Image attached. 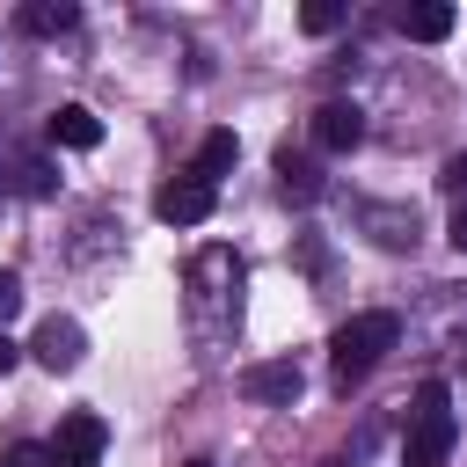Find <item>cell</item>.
<instances>
[{
    "label": "cell",
    "mask_w": 467,
    "mask_h": 467,
    "mask_svg": "<svg viewBox=\"0 0 467 467\" xmlns=\"http://www.w3.org/2000/svg\"><path fill=\"white\" fill-rule=\"evenodd\" d=\"M452 438H460L452 387H445V379H423V387H416V401H409V438H401V460H409V467H445Z\"/></svg>",
    "instance_id": "cell-1"
},
{
    "label": "cell",
    "mask_w": 467,
    "mask_h": 467,
    "mask_svg": "<svg viewBox=\"0 0 467 467\" xmlns=\"http://www.w3.org/2000/svg\"><path fill=\"white\" fill-rule=\"evenodd\" d=\"M401 343V321L387 314V306H372V314H350L336 336H328V358H336V379H358V372H372L387 350Z\"/></svg>",
    "instance_id": "cell-2"
},
{
    "label": "cell",
    "mask_w": 467,
    "mask_h": 467,
    "mask_svg": "<svg viewBox=\"0 0 467 467\" xmlns=\"http://www.w3.org/2000/svg\"><path fill=\"white\" fill-rule=\"evenodd\" d=\"M29 358H36L44 372H73V365L88 358V336H80V321H66V314L36 321V336H29Z\"/></svg>",
    "instance_id": "cell-3"
},
{
    "label": "cell",
    "mask_w": 467,
    "mask_h": 467,
    "mask_svg": "<svg viewBox=\"0 0 467 467\" xmlns=\"http://www.w3.org/2000/svg\"><path fill=\"white\" fill-rule=\"evenodd\" d=\"M299 387H306V372H299L292 358H263V365H248V372H241V394H248V401H263V409H292V401H299Z\"/></svg>",
    "instance_id": "cell-4"
},
{
    "label": "cell",
    "mask_w": 467,
    "mask_h": 467,
    "mask_svg": "<svg viewBox=\"0 0 467 467\" xmlns=\"http://www.w3.org/2000/svg\"><path fill=\"white\" fill-rule=\"evenodd\" d=\"M153 219H168V226H204V219H212V182H197V175L161 182V190H153Z\"/></svg>",
    "instance_id": "cell-5"
},
{
    "label": "cell",
    "mask_w": 467,
    "mask_h": 467,
    "mask_svg": "<svg viewBox=\"0 0 467 467\" xmlns=\"http://www.w3.org/2000/svg\"><path fill=\"white\" fill-rule=\"evenodd\" d=\"M102 445H109V423H102L95 409H73V416L58 423V438H51V460H88V467H102Z\"/></svg>",
    "instance_id": "cell-6"
},
{
    "label": "cell",
    "mask_w": 467,
    "mask_h": 467,
    "mask_svg": "<svg viewBox=\"0 0 467 467\" xmlns=\"http://www.w3.org/2000/svg\"><path fill=\"white\" fill-rule=\"evenodd\" d=\"M358 139H365V109L358 102H321L314 109V146L321 153H350Z\"/></svg>",
    "instance_id": "cell-7"
},
{
    "label": "cell",
    "mask_w": 467,
    "mask_h": 467,
    "mask_svg": "<svg viewBox=\"0 0 467 467\" xmlns=\"http://www.w3.org/2000/svg\"><path fill=\"white\" fill-rule=\"evenodd\" d=\"M452 22H460V15H452L445 0H431V7H401V15H394V29H401L409 44H445Z\"/></svg>",
    "instance_id": "cell-8"
},
{
    "label": "cell",
    "mask_w": 467,
    "mask_h": 467,
    "mask_svg": "<svg viewBox=\"0 0 467 467\" xmlns=\"http://www.w3.org/2000/svg\"><path fill=\"white\" fill-rule=\"evenodd\" d=\"M51 146H73V153L102 146V117H95V109H80V102H66V109L51 117Z\"/></svg>",
    "instance_id": "cell-9"
},
{
    "label": "cell",
    "mask_w": 467,
    "mask_h": 467,
    "mask_svg": "<svg viewBox=\"0 0 467 467\" xmlns=\"http://www.w3.org/2000/svg\"><path fill=\"white\" fill-rule=\"evenodd\" d=\"M277 190H285L292 204H314V197H321V168H314L306 153L285 146V153H277Z\"/></svg>",
    "instance_id": "cell-10"
},
{
    "label": "cell",
    "mask_w": 467,
    "mask_h": 467,
    "mask_svg": "<svg viewBox=\"0 0 467 467\" xmlns=\"http://www.w3.org/2000/svg\"><path fill=\"white\" fill-rule=\"evenodd\" d=\"M234 161H241V139H234V131H204V146H197L190 175H197V182H219V175H226Z\"/></svg>",
    "instance_id": "cell-11"
},
{
    "label": "cell",
    "mask_w": 467,
    "mask_h": 467,
    "mask_svg": "<svg viewBox=\"0 0 467 467\" xmlns=\"http://www.w3.org/2000/svg\"><path fill=\"white\" fill-rule=\"evenodd\" d=\"M73 22H80L73 0H29V7H22V29H29V36H66Z\"/></svg>",
    "instance_id": "cell-12"
},
{
    "label": "cell",
    "mask_w": 467,
    "mask_h": 467,
    "mask_svg": "<svg viewBox=\"0 0 467 467\" xmlns=\"http://www.w3.org/2000/svg\"><path fill=\"white\" fill-rule=\"evenodd\" d=\"M365 226H372L379 248H409V241H416V212H394V204H372Z\"/></svg>",
    "instance_id": "cell-13"
},
{
    "label": "cell",
    "mask_w": 467,
    "mask_h": 467,
    "mask_svg": "<svg viewBox=\"0 0 467 467\" xmlns=\"http://www.w3.org/2000/svg\"><path fill=\"white\" fill-rule=\"evenodd\" d=\"M299 29H306V36H328V29H343V7H336V0H306V7H299Z\"/></svg>",
    "instance_id": "cell-14"
},
{
    "label": "cell",
    "mask_w": 467,
    "mask_h": 467,
    "mask_svg": "<svg viewBox=\"0 0 467 467\" xmlns=\"http://www.w3.org/2000/svg\"><path fill=\"white\" fill-rule=\"evenodd\" d=\"M22 190H29V197H51V190H58V168H51V161H22Z\"/></svg>",
    "instance_id": "cell-15"
},
{
    "label": "cell",
    "mask_w": 467,
    "mask_h": 467,
    "mask_svg": "<svg viewBox=\"0 0 467 467\" xmlns=\"http://www.w3.org/2000/svg\"><path fill=\"white\" fill-rule=\"evenodd\" d=\"M15 314H22V277H15V270H0V328H7Z\"/></svg>",
    "instance_id": "cell-16"
},
{
    "label": "cell",
    "mask_w": 467,
    "mask_h": 467,
    "mask_svg": "<svg viewBox=\"0 0 467 467\" xmlns=\"http://www.w3.org/2000/svg\"><path fill=\"white\" fill-rule=\"evenodd\" d=\"M438 182H445V190H452V197H467V153H452V161H445V175H438Z\"/></svg>",
    "instance_id": "cell-17"
},
{
    "label": "cell",
    "mask_w": 467,
    "mask_h": 467,
    "mask_svg": "<svg viewBox=\"0 0 467 467\" xmlns=\"http://www.w3.org/2000/svg\"><path fill=\"white\" fill-rule=\"evenodd\" d=\"M7 467H51V445H15Z\"/></svg>",
    "instance_id": "cell-18"
},
{
    "label": "cell",
    "mask_w": 467,
    "mask_h": 467,
    "mask_svg": "<svg viewBox=\"0 0 467 467\" xmlns=\"http://www.w3.org/2000/svg\"><path fill=\"white\" fill-rule=\"evenodd\" d=\"M452 248H460V255H467V204H460V212H452Z\"/></svg>",
    "instance_id": "cell-19"
},
{
    "label": "cell",
    "mask_w": 467,
    "mask_h": 467,
    "mask_svg": "<svg viewBox=\"0 0 467 467\" xmlns=\"http://www.w3.org/2000/svg\"><path fill=\"white\" fill-rule=\"evenodd\" d=\"M15 358H22V350H15V343H7V328H0V372H15Z\"/></svg>",
    "instance_id": "cell-20"
},
{
    "label": "cell",
    "mask_w": 467,
    "mask_h": 467,
    "mask_svg": "<svg viewBox=\"0 0 467 467\" xmlns=\"http://www.w3.org/2000/svg\"><path fill=\"white\" fill-rule=\"evenodd\" d=\"M51 467H88V460H51Z\"/></svg>",
    "instance_id": "cell-21"
},
{
    "label": "cell",
    "mask_w": 467,
    "mask_h": 467,
    "mask_svg": "<svg viewBox=\"0 0 467 467\" xmlns=\"http://www.w3.org/2000/svg\"><path fill=\"white\" fill-rule=\"evenodd\" d=\"M190 467H212V460H190Z\"/></svg>",
    "instance_id": "cell-22"
}]
</instances>
